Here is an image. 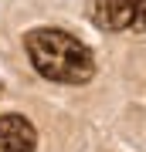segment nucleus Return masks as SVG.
<instances>
[{"mask_svg": "<svg viewBox=\"0 0 146 152\" xmlns=\"http://www.w3.org/2000/svg\"><path fill=\"white\" fill-rule=\"evenodd\" d=\"M92 20L102 31L133 27V0H92Z\"/></svg>", "mask_w": 146, "mask_h": 152, "instance_id": "7ed1b4c3", "label": "nucleus"}, {"mask_svg": "<svg viewBox=\"0 0 146 152\" xmlns=\"http://www.w3.org/2000/svg\"><path fill=\"white\" fill-rule=\"evenodd\" d=\"M133 27L146 31V0H133Z\"/></svg>", "mask_w": 146, "mask_h": 152, "instance_id": "20e7f679", "label": "nucleus"}, {"mask_svg": "<svg viewBox=\"0 0 146 152\" xmlns=\"http://www.w3.org/2000/svg\"><path fill=\"white\" fill-rule=\"evenodd\" d=\"M38 132L24 115H4L0 118V152H34Z\"/></svg>", "mask_w": 146, "mask_h": 152, "instance_id": "f03ea898", "label": "nucleus"}, {"mask_svg": "<svg viewBox=\"0 0 146 152\" xmlns=\"http://www.w3.org/2000/svg\"><path fill=\"white\" fill-rule=\"evenodd\" d=\"M27 58L38 75H44L48 81H61V85H82L95 75V61L92 51L82 41H75L71 34L58 31V27H38L24 37Z\"/></svg>", "mask_w": 146, "mask_h": 152, "instance_id": "f257e3e1", "label": "nucleus"}]
</instances>
